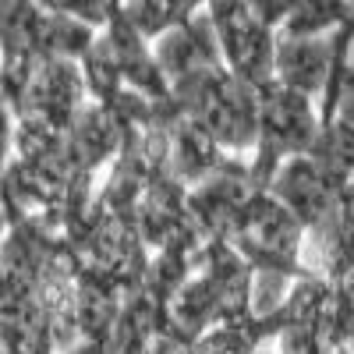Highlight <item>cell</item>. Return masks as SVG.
<instances>
[{"label": "cell", "mask_w": 354, "mask_h": 354, "mask_svg": "<svg viewBox=\"0 0 354 354\" xmlns=\"http://www.w3.org/2000/svg\"><path fill=\"white\" fill-rule=\"evenodd\" d=\"M230 156L234 153H227L198 121H192V117H185V113L174 121L167 174H174L181 185H188V188L202 185L205 177H213L216 170H223Z\"/></svg>", "instance_id": "cell-5"}, {"label": "cell", "mask_w": 354, "mask_h": 354, "mask_svg": "<svg viewBox=\"0 0 354 354\" xmlns=\"http://www.w3.org/2000/svg\"><path fill=\"white\" fill-rule=\"evenodd\" d=\"M330 354H354V351H351V347H347V344H340V347H333V351H330Z\"/></svg>", "instance_id": "cell-8"}, {"label": "cell", "mask_w": 354, "mask_h": 354, "mask_svg": "<svg viewBox=\"0 0 354 354\" xmlns=\"http://www.w3.org/2000/svg\"><path fill=\"white\" fill-rule=\"evenodd\" d=\"M259 93V142L252 153V177L266 188L283 160L312 153L322 135V103L283 82H266Z\"/></svg>", "instance_id": "cell-2"}, {"label": "cell", "mask_w": 354, "mask_h": 354, "mask_svg": "<svg viewBox=\"0 0 354 354\" xmlns=\"http://www.w3.org/2000/svg\"><path fill=\"white\" fill-rule=\"evenodd\" d=\"M305 234L308 227L270 192L259 188L245 216L230 230V241L255 270H280L290 277L305 273Z\"/></svg>", "instance_id": "cell-3"}, {"label": "cell", "mask_w": 354, "mask_h": 354, "mask_svg": "<svg viewBox=\"0 0 354 354\" xmlns=\"http://www.w3.org/2000/svg\"><path fill=\"white\" fill-rule=\"evenodd\" d=\"M277 326L270 315H238V319H220L209 330H202L192 347L195 354H259L266 340H273Z\"/></svg>", "instance_id": "cell-6"}, {"label": "cell", "mask_w": 354, "mask_h": 354, "mask_svg": "<svg viewBox=\"0 0 354 354\" xmlns=\"http://www.w3.org/2000/svg\"><path fill=\"white\" fill-rule=\"evenodd\" d=\"M174 103L198 121L227 153H255L259 142V93L227 64L202 68L174 85Z\"/></svg>", "instance_id": "cell-1"}, {"label": "cell", "mask_w": 354, "mask_h": 354, "mask_svg": "<svg viewBox=\"0 0 354 354\" xmlns=\"http://www.w3.org/2000/svg\"><path fill=\"white\" fill-rule=\"evenodd\" d=\"M347 185L351 177L337 170L330 160H322L319 153H298L280 163V170L273 174V181L266 188L308 230H315V227H330L340 216Z\"/></svg>", "instance_id": "cell-4"}, {"label": "cell", "mask_w": 354, "mask_h": 354, "mask_svg": "<svg viewBox=\"0 0 354 354\" xmlns=\"http://www.w3.org/2000/svg\"><path fill=\"white\" fill-rule=\"evenodd\" d=\"M347 347H351V351H354V330H351V337H347Z\"/></svg>", "instance_id": "cell-9"}, {"label": "cell", "mask_w": 354, "mask_h": 354, "mask_svg": "<svg viewBox=\"0 0 354 354\" xmlns=\"http://www.w3.org/2000/svg\"><path fill=\"white\" fill-rule=\"evenodd\" d=\"M312 153H319L337 170L354 177V88H347V93L340 96L330 121H322V135L312 145Z\"/></svg>", "instance_id": "cell-7"}]
</instances>
